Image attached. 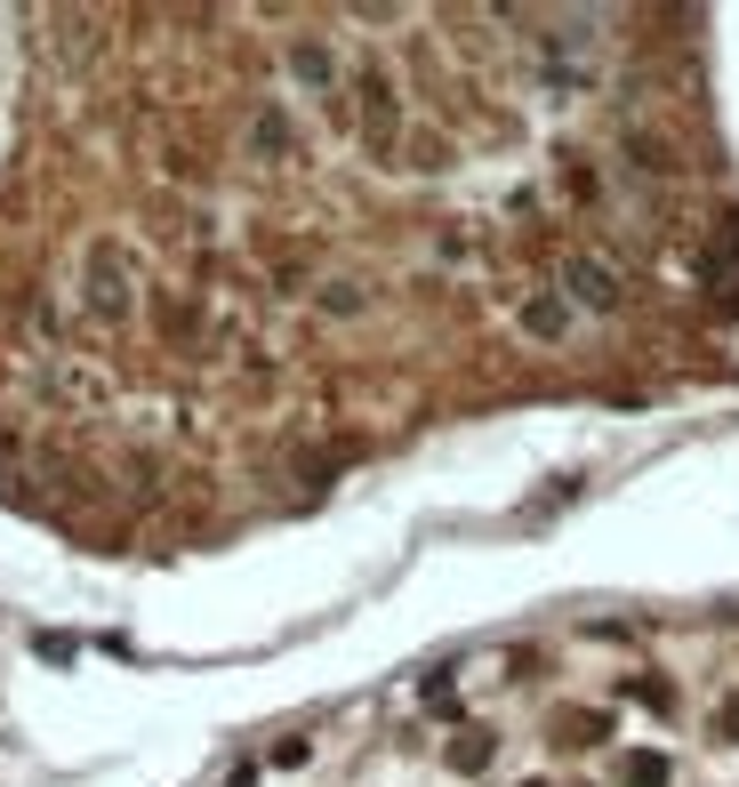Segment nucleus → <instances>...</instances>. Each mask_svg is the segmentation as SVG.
Returning <instances> with one entry per match:
<instances>
[{
	"label": "nucleus",
	"mask_w": 739,
	"mask_h": 787,
	"mask_svg": "<svg viewBox=\"0 0 739 787\" xmlns=\"http://www.w3.org/2000/svg\"><path fill=\"white\" fill-rule=\"evenodd\" d=\"M563 298H571V305H594V314H603V305H619V282H611V265L571 258V265H563Z\"/></svg>",
	"instance_id": "f257e3e1"
},
{
	"label": "nucleus",
	"mask_w": 739,
	"mask_h": 787,
	"mask_svg": "<svg viewBox=\"0 0 739 787\" xmlns=\"http://www.w3.org/2000/svg\"><path fill=\"white\" fill-rule=\"evenodd\" d=\"M450 763H459V772H483V763H490V739H483V732H466L459 748H450Z\"/></svg>",
	"instance_id": "f03ea898"
},
{
	"label": "nucleus",
	"mask_w": 739,
	"mask_h": 787,
	"mask_svg": "<svg viewBox=\"0 0 739 787\" xmlns=\"http://www.w3.org/2000/svg\"><path fill=\"white\" fill-rule=\"evenodd\" d=\"M530 329H539V338H554V329H563V305H554V298H530V314H523Z\"/></svg>",
	"instance_id": "7ed1b4c3"
},
{
	"label": "nucleus",
	"mask_w": 739,
	"mask_h": 787,
	"mask_svg": "<svg viewBox=\"0 0 739 787\" xmlns=\"http://www.w3.org/2000/svg\"><path fill=\"white\" fill-rule=\"evenodd\" d=\"M627 787H667V763L660 755H635L627 763Z\"/></svg>",
	"instance_id": "20e7f679"
},
{
	"label": "nucleus",
	"mask_w": 739,
	"mask_h": 787,
	"mask_svg": "<svg viewBox=\"0 0 739 787\" xmlns=\"http://www.w3.org/2000/svg\"><path fill=\"white\" fill-rule=\"evenodd\" d=\"M724 723H731V732H739V699H731V708H724Z\"/></svg>",
	"instance_id": "39448f33"
}]
</instances>
